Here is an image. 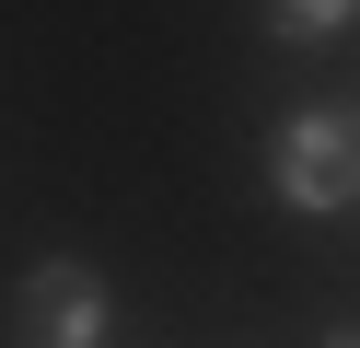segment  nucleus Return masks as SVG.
<instances>
[{"label":"nucleus","mask_w":360,"mask_h":348,"mask_svg":"<svg viewBox=\"0 0 360 348\" xmlns=\"http://www.w3.org/2000/svg\"><path fill=\"white\" fill-rule=\"evenodd\" d=\"M360 0H267V35H290V46H314V35H337Z\"/></svg>","instance_id":"obj_3"},{"label":"nucleus","mask_w":360,"mask_h":348,"mask_svg":"<svg viewBox=\"0 0 360 348\" xmlns=\"http://www.w3.org/2000/svg\"><path fill=\"white\" fill-rule=\"evenodd\" d=\"M326 348H360V325H337V337H326Z\"/></svg>","instance_id":"obj_4"},{"label":"nucleus","mask_w":360,"mask_h":348,"mask_svg":"<svg viewBox=\"0 0 360 348\" xmlns=\"http://www.w3.org/2000/svg\"><path fill=\"white\" fill-rule=\"evenodd\" d=\"M12 325H24V348H105V325H117V302H105L94 267H70V255H47V267L12 290Z\"/></svg>","instance_id":"obj_2"},{"label":"nucleus","mask_w":360,"mask_h":348,"mask_svg":"<svg viewBox=\"0 0 360 348\" xmlns=\"http://www.w3.org/2000/svg\"><path fill=\"white\" fill-rule=\"evenodd\" d=\"M267 186L279 209H349L360 198V105H314L267 139Z\"/></svg>","instance_id":"obj_1"}]
</instances>
